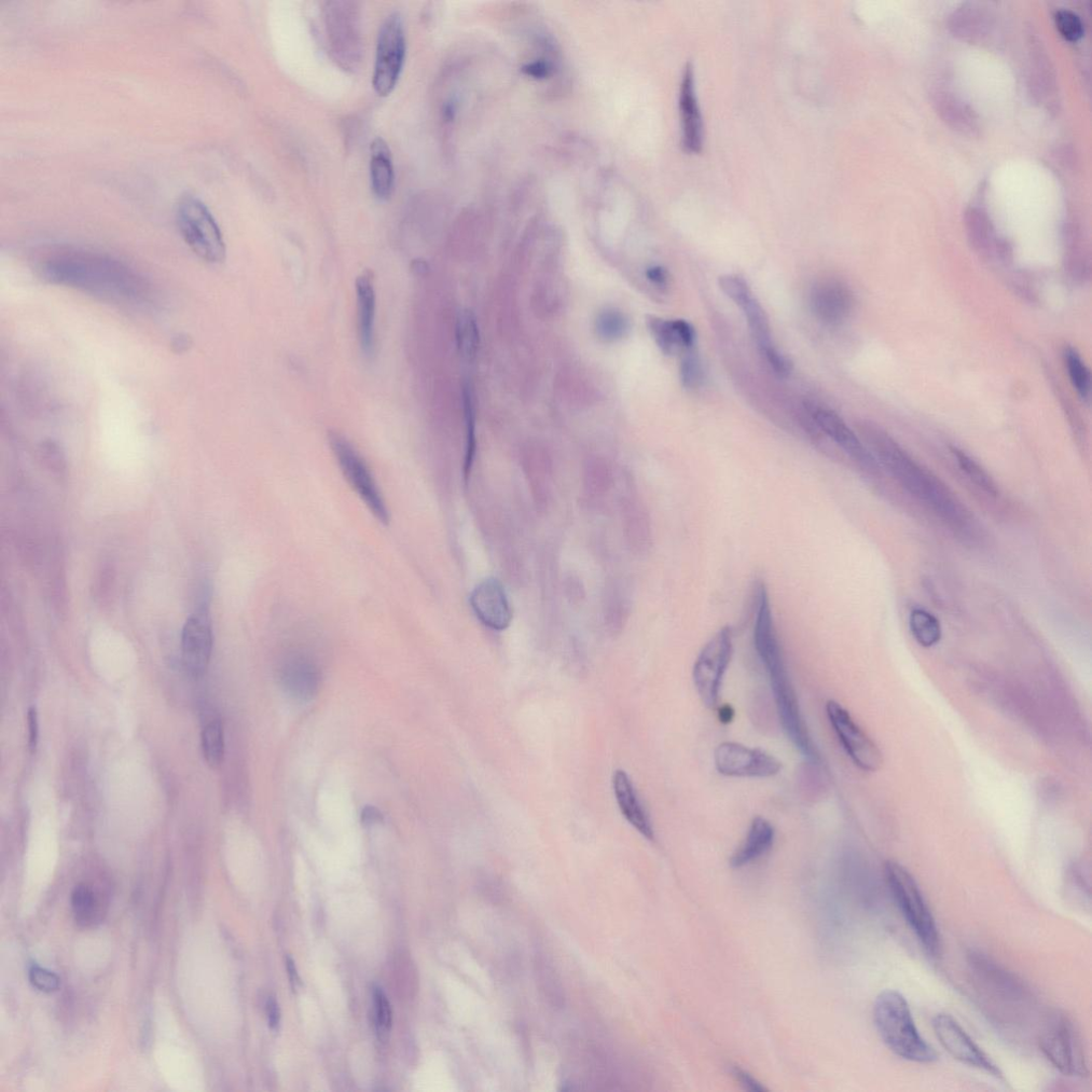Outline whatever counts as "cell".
<instances>
[{
	"mask_svg": "<svg viewBox=\"0 0 1092 1092\" xmlns=\"http://www.w3.org/2000/svg\"><path fill=\"white\" fill-rule=\"evenodd\" d=\"M41 457L49 471L54 476L63 477L66 473V462L60 447L52 442H47L41 448Z\"/></svg>",
	"mask_w": 1092,
	"mask_h": 1092,
	"instance_id": "obj_43",
	"label": "cell"
},
{
	"mask_svg": "<svg viewBox=\"0 0 1092 1092\" xmlns=\"http://www.w3.org/2000/svg\"><path fill=\"white\" fill-rule=\"evenodd\" d=\"M718 715H719V721H721V723H723V724L728 725V724L732 723V721H734L736 712H735L734 708L731 707V705H724V707H722L721 710H719Z\"/></svg>",
	"mask_w": 1092,
	"mask_h": 1092,
	"instance_id": "obj_51",
	"label": "cell"
},
{
	"mask_svg": "<svg viewBox=\"0 0 1092 1092\" xmlns=\"http://www.w3.org/2000/svg\"><path fill=\"white\" fill-rule=\"evenodd\" d=\"M71 904L75 921L80 928H94L106 916L107 904L103 895L88 884H78L72 893Z\"/></svg>",
	"mask_w": 1092,
	"mask_h": 1092,
	"instance_id": "obj_27",
	"label": "cell"
},
{
	"mask_svg": "<svg viewBox=\"0 0 1092 1092\" xmlns=\"http://www.w3.org/2000/svg\"><path fill=\"white\" fill-rule=\"evenodd\" d=\"M718 283L723 292L742 310L754 298L747 281L739 274L722 275Z\"/></svg>",
	"mask_w": 1092,
	"mask_h": 1092,
	"instance_id": "obj_39",
	"label": "cell"
},
{
	"mask_svg": "<svg viewBox=\"0 0 1092 1092\" xmlns=\"http://www.w3.org/2000/svg\"><path fill=\"white\" fill-rule=\"evenodd\" d=\"M214 645L209 612L205 607L191 615L182 633V655L190 675L202 676L210 665Z\"/></svg>",
	"mask_w": 1092,
	"mask_h": 1092,
	"instance_id": "obj_16",
	"label": "cell"
},
{
	"mask_svg": "<svg viewBox=\"0 0 1092 1092\" xmlns=\"http://www.w3.org/2000/svg\"><path fill=\"white\" fill-rule=\"evenodd\" d=\"M940 114L951 127L962 132H973L976 128L975 118L969 108L955 98L947 94L940 96L937 100Z\"/></svg>",
	"mask_w": 1092,
	"mask_h": 1092,
	"instance_id": "obj_33",
	"label": "cell"
},
{
	"mask_svg": "<svg viewBox=\"0 0 1092 1092\" xmlns=\"http://www.w3.org/2000/svg\"><path fill=\"white\" fill-rule=\"evenodd\" d=\"M680 377L684 388L696 390L703 382L704 372L701 359L694 348L684 351L680 366Z\"/></svg>",
	"mask_w": 1092,
	"mask_h": 1092,
	"instance_id": "obj_40",
	"label": "cell"
},
{
	"mask_svg": "<svg viewBox=\"0 0 1092 1092\" xmlns=\"http://www.w3.org/2000/svg\"><path fill=\"white\" fill-rule=\"evenodd\" d=\"M286 969L288 972L290 984H292L293 989L296 990L301 985V979L297 972L295 962L290 957H287L286 959Z\"/></svg>",
	"mask_w": 1092,
	"mask_h": 1092,
	"instance_id": "obj_50",
	"label": "cell"
},
{
	"mask_svg": "<svg viewBox=\"0 0 1092 1092\" xmlns=\"http://www.w3.org/2000/svg\"><path fill=\"white\" fill-rule=\"evenodd\" d=\"M754 629L753 641L759 659L769 676V683L780 723L785 735L809 761L820 759L801 715L795 688L782 653L773 620L765 583L758 582L753 593Z\"/></svg>",
	"mask_w": 1092,
	"mask_h": 1092,
	"instance_id": "obj_2",
	"label": "cell"
},
{
	"mask_svg": "<svg viewBox=\"0 0 1092 1092\" xmlns=\"http://www.w3.org/2000/svg\"><path fill=\"white\" fill-rule=\"evenodd\" d=\"M775 828L764 818H755L740 848L731 856L730 865L741 868L767 853L775 842Z\"/></svg>",
	"mask_w": 1092,
	"mask_h": 1092,
	"instance_id": "obj_25",
	"label": "cell"
},
{
	"mask_svg": "<svg viewBox=\"0 0 1092 1092\" xmlns=\"http://www.w3.org/2000/svg\"><path fill=\"white\" fill-rule=\"evenodd\" d=\"M630 322L626 314L616 309L602 311L596 321L597 336L604 343H614L627 337Z\"/></svg>",
	"mask_w": 1092,
	"mask_h": 1092,
	"instance_id": "obj_32",
	"label": "cell"
},
{
	"mask_svg": "<svg viewBox=\"0 0 1092 1092\" xmlns=\"http://www.w3.org/2000/svg\"><path fill=\"white\" fill-rule=\"evenodd\" d=\"M458 349L463 358L472 361L479 347V330L472 311H462L455 327Z\"/></svg>",
	"mask_w": 1092,
	"mask_h": 1092,
	"instance_id": "obj_31",
	"label": "cell"
},
{
	"mask_svg": "<svg viewBox=\"0 0 1092 1092\" xmlns=\"http://www.w3.org/2000/svg\"><path fill=\"white\" fill-rule=\"evenodd\" d=\"M1040 1043L1045 1058L1060 1073L1072 1077L1088 1076V1063L1081 1035L1069 1017L1056 1014L1050 1018L1042 1034Z\"/></svg>",
	"mask_w": 1092,
	"mask_h": 1092,
	"instance_id": "obj_7",
	"label": "cell"
},
{
	"mask_svg": "<svg viewBox=\"0 0 1092 1092\" xmlns=\"http://www.w3.org/2000/svg\"><path fill=\"white\" fill-rule=\"evenodd\" d=\"M646 325L658 348L667 355L694 348L696 331L683 320L668 321L648 316Z\"/></svg>",
	"mask_w": 1092,
	"mask_h": 1092,
	"instance_id": "obj_23",
	"label": "cell"
},
{
	"mask_svg": "<svg viewBox=\"0 0 1092 1092\" xmlns=\"http://www.w3.org/2000/svg\"><path fill=\"white\" fill-rule=\"evenodd\" d=\"M933 1028L938 1041L951 1057L966 1064V1066L984 1071L999 1078V1080H1004L1002 1070L951 1016L947 1014L937 1015L933 1019Z\"/></svg>",
	"mask_w": 1092,
	"mask_h": 1092,
	"instance_id": "obj_14",
	"label": "cell"
},
{
	"mask_svg": "<svg viewBox=\"0 0 1092 1092\" xmlns=\"http://www.w3.org/2000/svg\"><path fill=\"white\" fill-rule=\"evenodd\" d=\"M972 971L993 989L1008 999L1020 1000L1027 998L1026 986L1011 973H1008L983 953L972 951L969 955Z\"/></svg>",
	"mask_w": 1092,
	"mask_h": 1092,
	"instance_id": "obj_24",
	"label": "cell"
},
{
	"mask_svg": "<svg viewBox=\"0 0 1092 1092\" xmlns=\"http://www.w3.org/2000/svg\"><path fill=\"white\" fill-rule=\"evenodd\" d=\"M1063 362L1068 370L1074 390L1082 399L1088 400L1091 390V377L1083 358L1072 347H1066L1063 350Z\"/></svg>",
	"mask_w": 1092,
	"mask_h": 1092,
	"instance_id": "obj_35",
	"label": "cell"
},
{
	"mask_svg": "<svg viewBox=\"0 0 1092 1092\" xmlns=\"http://www.w3.org/2000/svg\"><path fill=\"white\" fill-rule=\"evenodd\" d=\"M883 872L893 900L911 931L924 948L931 955L937 956L942 940L933 912L918 882L903 865L895 861L886 862Z\"/></svg>",
	"mask_w": 1092,
	"mask_h": 1092,
	"instance_id": "obj_5",
	"label": "cell"
},
{
	"mask_svg": "<svg viewBox=\"0 0 1092 1092\" xmlns=\"http://www.w3.org/2000/svg\"><path fill=\"white\" fill-rule=\"evenodd\" d=\"M732 1072H734L737 1080L745 1089L755 1092H762L766 1090V1088L761 1083H759L756 1078H754L749 1072L745 1071L739 1067H736Z\"/></svg>",
	"mask_w": 1092,
	"mask_h": 1092,
	"instance_id": "obj_45",
	"label": "cell"
},
{
	"mask_svg": "<svg viewBox=\"0 0 1092 1092\" xmlns=\"http://www.w3.org/2000/svg\"><path fill=\"white\" fill-rule=\"evenodd\" d=\"M745 320H747L748 327L751 332V336L756 343L759 352L763 355L772 348H775V345L772 343L771 330L769 324V318L761 303L753 298L747 306L743 309Z\"/></svg>",
	"mask_w": 1092,
	"mask_h": 1092,
	"instance_id": "obj_30",
	"label": "cell"
},
{
	"mask_svg": "<svg viewBox=\"0 0 1092 1092\" xmlns=\"http://www.w3.org/2000/svg\"><path fill=\"white\" fill-rule=\"evenodd\" d=\"M29 728H30V747L32 751L36 750L39 737V723L38 713L35 708H31L29 711Z\"/></svg>",
	"mask_w": 1092,
	"mask_h": 1092,
	"instance_id": "obj_49",
	"label": "cell"
},
{
	"mask_svg": "<svg viewBox=\"0 0 1092 1092\" xmlns=\"http://www.w3.org/2000/svg\"><path fill=\"white\" fill-rule=\"evenodd\" d=\"M43 272L51 283L117 303L142 304L149 298V286L140 273L101 254L60 252L47 259Z\"/></svg>",
	"mask_w": 1092,
	"mask_h": 1092,
	"instance_id": "obj_3",
	"label": "cell"
},
{
	"mask_svg": "<svg viewBox=\"0 0 1092 1092\" xmlns=\"http://www.w3.org/2000/svg\"><path fill=\"white\" fill-rule=\"evenodd\" d=\"M680 110L682 117V145L688 153H699L702 149V119L695 94L694 68L687 64L683 75Z\"/></svg>",
	"mask_w": 1092,
	"mask_h": 1092,
	"instance_id": "obj_21",
	"label": "cell"
},
{
	"mask_svg": "<svg viewBox=\"0 0 1092 1092\" xmlns=\"http://www.w3.org/2000/svg\"><path fill=\"white\" fill-rule=\"evenodd\" d=\"M464 418L466 427V449L464 471L467 475L471 471L476 449V420L472 389L465 385L463 389Z\"/></svg>",
	"mask_w": 1092,
	"mask_h": 1092,
	"instance_id": "obj_37",
	"label": "cell"
},
{
	"mask_svg": "<svg viewBox=\"0 0 1092 1092\" xmlns=\"http://www.w3.org/2000/svg\"><path fill=\"white\" fill-rule=\"evenodd\" d=\"M266 1015L269 1028L273 1032L278 1031L281 1022V1012L279 1004L274 998H269L266 1003Z\"/></svg>",
	"mask_w": 1092,
	"mask_h": 1092,
	"instance_id": "obj_46",
	"label": "cell"
},
{
	"mask_svg": "<svg viewBox=\"0 0 1092 1092\" xmlns=\"http://www.w3.org/2000/svg\"><path fill=\"white\" fill-rule=\"evenodd\" d=\"M953 458L956 459L961 471L975 486L991 496H998L999 489L986 469L978 462L957 447L951 448Z\"/></svg>",
	"mask_w": 1092,
	"mask_h": 1092,
	"instance_id": "obj_34",
	"label": "cell"
},
{
	"mask_svg": "<svg viewBox=\"0 0 1092 1092\" xmlns=\"http://www.w3.org/2000/svg\"><path fill=\"white\" fill-rule=\"evenodd\" d=\"M370 181L375 196L389 200L393 195L395 174L391 149L382 138H376L370 146Z\"/></svg>",
	"mask_w": 1092,
	"mask_h": 1092,
	"instance_id": "obj_26",
	"label": "cell"
},
{
	"mask_svg": "<svg viewBox=\"0 0 1092 1092\" xmlns=\"http://www.w3.org/2000/svg\"><path fill=\"white\" fill-rule=\"evenodd\" d=\"M851 290L838 280L826 279L814 284L811 290V307L820 321L837 326L844 323L853 309Z\"/></svg>",
	"mask_w": 1092,
	"mask_h": 1092,
	"instance_id": "obj_18",
	"label": "cell"
},
{
	"mask_svg": "<svg viewBox=\"0 0 1092 1092\" xmlns=\"http://www.w3.org/2000/svg\"><path fill=\"white\" fill-rule=\"evenodd\" d=\"M329 444L342 472L361 497L370 513L382 524L390 523V513L368 465L350 442L338 432H330Z\"/></svg>",
	"mask_w": 1092,
	"mask_h": 1092,
	"instance_id": "obj_9",
	"label": "cell"
},
{
	"mask_svg": "<svg viewBox=\"0 0 1092 1092\" xmlns=\"http://www.w3.org/2000/svg\"><path fill=\"white\" fill-rule=\"evenodd\" d=\"M648 281H651L658 287H666L668 284L669 275L665 268L661 266L649 267L645 272Z\"/></svg>",
	"mask_w": 1092,
	"mask_h": 1092,
	"instance_id": "obj_47",
	"label": "cell"
},
{
	"mask_svg": "<svg viewBox=\"0 0 1092 1092\" xmlns=\"http://www.w3.org/2000/svg\"><path fill=\"white\" fill-rule=\"evenodd\" d=\"M875 1028L892 1052L905 1060L933 1063L935 1048L921 1036L904 995L894 990L881 992L874 1004Z\"/></svg>",
	"mask_w": 1092,
	"mask_h": 1092,
	"instance_id": "obj_4",
	"label": "cell"
},
{
	"mask_svg": "<svg viewBox=\"0 0 1092 1092\" xmlns=\"http://www.w3.org/2000/svg\"><path fill=\"white\" fill-rule=\"evenodd\" d=\"M613 787L619 809L628 823L644 838L653 841L655 834L652 822L625 770L618 769L614 772Z\"/></svg>",
	"mask_w": 1092,
	"mask_h": 1092,
	"instance_id": "obj_20",
	"label": "cell"
},
{
	"mask_svg": "<svg viewBox=\"0 0 1092 1092\" xmlns=\"http://www.w3.org/2000/svg\"><path fill=\"white\" fill-rule=\"evenodd\" d=\"M202 748L206 762L212 767L223 763L225 756L224 727L219 721L207 725L202 734Z\"/></svg>",
	"mask_w": 1092,
	"mask_h": 1092,
	"instance_id": "obj_36",
	"label": "cell"
},
{
	"mask_svg": "<svg viewBox=\"0 0 1092 1092\" xmlns=\"http://www.w3.org/2000/svg\"><path fill=\"white\" fill-rule=\"evenodd\" d=\"M383 814L374 806H366L361 814V822L364 827H372L383 823Z\"/></svg>",
	"mask_w": 1092,
	"mask_h": 1092,
	"instance_id": "obj_48",
	"label": "cell"
},
{
	"mask_svg": "<svg viewBox=\"0 0 1092 1092\" xmlns=\"http://www.w3.org/2000/svg\"><path fill=\"white\" fill-rule=\"evenodd\" d=\"M357 331L359 345L366 355L374 351L376 290L370 272L359 274L355 281Z\"/></svg>",
	"mask_w": 1092,
	"mask_h": 1092,
	"instance_id": "obj_22",
	"label": "cell"
},
{
	"mask_svg": "<svg viewBox=\"0 0 1092 1092\" xmlns=\"http://www.w3.org/2000/svg\"><path fill=\"white\" fill-rule=\"evenodd\" d=\"M613 475L603 464H594L584 475L586 496L593 502L600 501L611 490Z\"/></svg>",
	"mask_w": 1092,
	"mask_h": 1092,
	"instance_id": "obj_38",
	"label": "cell"
},
{
	"mask_svg": "<svg viewBox=\"0 0 1092 1092\" xmlns=\"http://www.w3.org/2000/svg\"><path fill=\"white\" fill-rule=\"evenodd\" d=\"M625 530L635 551L645 552L651 547V523L644 504L632 496L625 504Z\"/></svg>",
	"mask_w": 1092,
	"mask_h": 1092,
	"instance_id": "obj_28",
	"label": "cell"
},
{
	"mask_svg": "<svg viewBox=\"0 0 1092 1092\" xmlns=\"http://www.w3.org/2000/svg\"><path fill=\"white\" fill-rule=\"evenodd\" d=\"M469 603L477 619L490 630L505 631L513 622V607L499 579H483L474 588Z\"/></svg>",
	"mask_w": 1092,
	"mask_h": 1092,
	"instance_id": "obj_17",
	"label": "cell"
},
{
	"mask_svg": "<svg viewBox=\"0 0 1092 1092\" xmlns=\"http://www.w3.org/2000/svg\"><path fill=\"white\" fill-rule=\"evenodd\" d=\"M826 712L843 748L853 764L867 772L879 770L883 764L881 751L872 739L853 721L849 712L835 700L827 702Z\"/></svg>",
	"mask_w": 1092,
	"mask_h": 1092,
	"instance_id": "obj_11",
	"label": "cell"
},
{
	"mask_svg": "<svg viewBox=\"0 0 1092 1092\" xmlns=\"http://www.w3.org/2000/svg\"><path fill=\"white\" fill-rule=\"evenodd\" d=\"M406 35L402 16L395 12L381 26L372 86L379 96L390 95L402 74L406 58Z\"/></svg>",
	"mask_w": 1092,
	"mask_h": 1092,
	"instance_id": "obj_10",
	"label": "cell"
},
{
	"mask_svg": "<svg viewBox=\"0 0 1092 1092\" xmlns=\"http://www.w3.org/2000/svg\"><path fill=\"white\" fill-rule=\"evenodd\" d=\"M811 417L817 430L832 440L862 471L870 475L878 474L880 466L874 455L838 413L831 409L813 407Z\"/></svg>",
	"mask_w": 1092,
	"mask_h": 1092,
	"instance_id": "obj_15",
	"label": "cell"
},
{
	"mask_svg": "<svg viewBox=\"0 0 1092 1092\" xmlns=\"http://www.w3.org/2000/svg\"><path fill=\"white\" fill-rule=\"evenodd\" d=\"M734 655V634L729 627L719 630L703 646L696 659L693 679L702 703L716 709L725 674Z\"/></svg>",
	"mask_w": 1092,
	"mask_h": 1092,
	"instance_id": "obj_8",
	"label": "cell"
},
{
	"mask_svg": "<svg viewBox=\"0 0 1092 1092\" xmlns=\"http://www.w3.org/2000/svg\"><path fill=\"white\" fill-rule=\"evenodd\" d=\"M30 980L35 988L47 993L56 991L60 986V978L56 974L39 965L31 967Z\"/></svg>",
	"mask_w": 1092,
	"mask_h": 1092,
	"instance_id": "obj_44",
	"label": "cell"
},
{
	"mask_svg": "<svg viewBox=\"0 0 1092 1092\" xmlns=\"http://www.w3.org/2000/svg\"><path fill=\"white\" fill-rule=\"evenodd\" d=\"M176 223L182 238L201 259L221 264L227 256L223 233L212 213L198 198L187 195L179 200Z\"/></svg>",
	"mask_w": 1092,
	"mask_h": 1092,
	"instance_id": "obj_6",
	"label": "cell"
},
{
	"mask_svg": "<svg viewBox=\"0 0 1092 1092\" xmlns=\"http://www.w3.org/2000/svg\"><path fill=\"white\" fill-rule=\"evenodd\" d=\"M861 440L880 467L912 496L960 535H974V520L944 483L925 468L881 427L872 422L858 425Z\"/></svg>",
	"mask_w": 1092,
	"mask_h": 1092,
	"instance_id": "obj_1",
	"label": "cell"
},
{
	"mask_svg": "<svg viewBox=\"0 0 1092 1092\" xmlns=\"http://www.w3.org/2000/svg\"><path fill=\"white\" fill-rule=\"evenodd\" d=\"M321 682V671L310 658L293 656L284 663L281 683L290 697L299 701H310L320 691Z\"/></svg>",
	"mask_w": 1092,
	"mask_h": 1092,
	"instance_id": "obj_19",
	"label": "cell"
},
{
	"mask_svg": "<svg viewBox=\"0 0 1092 1092\" xmlns=\"http://www.w3.org/2000/svg\"><path fill=\"white\" fill-rule=\"evenodd\" d=\"M375 1025L379 1039L388 1036L392 1028L393 1013L390 1001L379 987L374 989Z\"/></svg>",
	"mask_w": 1092,
	"mask_h": 1092,
	"instance_id": "obj_41",
	"label": "cell"
},
{
	"mask_svg": "<svg viewBox=\"0 0 1092 1092\" xmlns=\"http://www.w3.org/2000/svg\"><path fill=\"white\" fill-rule=\"evenodd\" d=\"M714 763L721 775L732 778H770L778 775L782 767L775 756L734 742L718 745Z\"/></svg>",
	"mask_w": 1092,
	"mask_h": 1092,
	"instance_id": "obj_13",
	"label": "cell"
},
{
	"mask_svg": "<svg viewBox=\"0 0 1092 1092\" xmlns=\"http://www.w3.org/2000/svg\"><path fill=\"white\" fill-rule=\"evenodd\" d=\"M909 627L912 636L923 647L935 646L943 639V628L940 621L930 612L916 608L909 617Z\"/></svg>",
	"mask_w": 1092,
	"mask_h": 1092,
	"instance_id": "obj_29",
	"label": "cell"
},
{
	"mask_svg": "<svg viewBox=\"0 0 1092 1092\" xmlns=\"http://www.w3.org/2000/svg\"><path fill=\"white\" fill-rule=\"evenodd\" d=\"M326 24L332 52L346 70H353L361 59L357 10L353 3H328Z\"/></svg>",
	"mask_w": 1092,
	"mask_h": 1092,
	"instance_id": "obj_12",
	"label": "cell"
},
{
	"mask_svg": "<svg viewBox=\"0 0 1092 1092\" xmlns=\"http://www.w3.org/2000/svg\"><path fill=\"white\" fill-rule=\"evenodd\" d=\"M1055 24L1060 35L1071 43H1076L1084 36V26L1080 18L1068 10L1056 13Z\"/></svg>",
	"mask_w": 1092,
	"mask_h": 1092,
	"instance_id": "obj_42",
	"label": "cell"
}]
</instances>
